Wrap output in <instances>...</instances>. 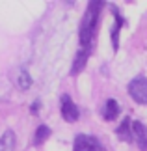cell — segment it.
<instances>
[{
  "mask_svg": "<svg viewBox=\"0 0 147 151\" xmlns=\"http://www.w3.org/2000/svg\"><path fill=\"white\" fill-rule=\"evenodd\" d=\"M103 6L104 4L101 0H93V2L87 4L86 15H84L82 24H80V45H82V49H90V43H91L93 36H95V30H97V22H99V15H101Z\"/></svg>",
  "mask_w": 147,
  "mask_h": 151,
  "instance_id": "1",
  "label": "cell"
},
{
  "mask_svg": "<svg viewBox=\"0 0 147 151\" xmlns=\"http://www.w3.org/2000/svg\"><path fill=\"white\" fill-rule=\"evenodd\" d=\"M128 95L140 104H147V78L136 77L128 84Z\"/></svg>",
  "mask_w": 147,
  "mask_h": 151,
  "instance_id": "2",
  "label": "cell"
},
{
  "mask_svg": "<svg viewBox=\"0 0 147 151\" xmlns=\"http://www.w3.org/2000/svg\"><path fill=\"white\" fill-rule=\"evenodd\" d=\"M73 151H104L103 144L95 136L90 134H78L75 138V147Z\"/></svg>",
  "mask_w": 147,
  "mask_h": 151,
  "instance_id": "3",
  "label": "cell"
},
{
  "mask_svg": "<svg viewBox=\"0 0 147 151\" xmlns=\"http://www.w3.org/2000/svg\"><path fill=\"white\" fill-rule=\"evenodd\" d=\"M60 106H62V116H63V119H65V121L73 123V121L78 119V108L75 106V103L71 101V97H69V95H62Z\"/></svg>",
  "mask_w": 147,
  "mask_h": 151,
  "instance_id": "4",
  "label": "cell"
},
{
  "mask_svg": "<svg viewBox=\"0 0 147 151\" xmlns=\"http://www.w3.org/2000/svg\"><path fill=\"white\" fill-rule=\"evenodd\" d=\"M132 140L140 151H147V127L142 121H132Z\"/></svg>",
  "mask_w": 147,
  "mask_h": 151,
  "instance_id": "5",
  "label": "cell"
},
{
  "mask_svg": "<svg viewBox=\"0 0 147 151\" xmlns=\"http://www.w3.org/2000/svg\"><path fill=\"white\" fill-rule=\"evenodd\" d=\"M87 56H90V49H82L76 52L75 60H73V65H71V75H78L82 69H84L86 62H87Z\"/></svg>",
  "mask_w": 147,
  "mask_h": 151,
  "instance_id": "6",
  "label": "cell"
},
{
  "mask_svg": "<svg viewBox=\"0 0 147 151\" xmlns=\"http://www.w3.org/2000/svg\"><path fill=\"white\" fill-rule=\"evenodd\" d=\"M117 138L119 140H123V142H131L132 140V121H131V118H125L123 119V123L117 127Z\"/></svg>",
  "mask_w": 147,
  "mask_h": 151,
  "instance_id": "7",
  "label": "cell"
},
{
  "mask_svg": "<svg viewBox=\"0 0 147 151\" xmlns=\"http://www.w3.org/2000/svg\"><path fill=\"white\" fill-rule=\"evenodd\" d=\"M119 114V104L115 103V99H108L104 103V110H103V118L106 121H112L115 116Z\"/></svg>",
  "mask_w": 147,
  "mask_h": 151,
  "instance_id": "8",
  "label": "cell"
},
{
  "mask_svg": "<svg viewBox=\"0 0 147 151\" xmlns=\"http://www.w3.org/2000/svg\"><path fill=\"white\" fill-rule=\"evenodd\" d=\"M15 149V132L6 131L0 136V151H13Z\"/></svg>",
  "mask_w": 147,
  "mask_h": 151,
  "instance_id": "9",
  "label": "cell"
},
{
  "mask_svg": "<svg viewBox=\"0 0 147 151\" xmlns=\"http://www.w3.org/2000/svg\"><path fill=\"white\" fill-rule=\"evenodd\" d=\"M114 15H115V24H114V28H112V45H114V50H117V47H119V39H117V34H119V30H121L123 19L119 17L117 9H114Z\"/></svg>",
  "mask_w": 147,
  "mask_h": 151,
  "instance_id": "10",
  "label": "cell"
},
{
  "mask_svg": "<svg viewBox=\"0 0 147 151\" xmlns=\"http://www.w3.org/2000/svg\"><path fill=\"white\" fill-rule=\"evenodd\" d=\"M49 136H50V129L47 125H39L36 131V136H34V146H41Z\"/></svg>",
  "mask_w": 147,
  "mask_h": 151,
  "instance_id": "11",
  "label": "cell"
},
{
  "mask_svg": "<svg viewBox=\"0 0 147 151\" xmlns=\"http://www.w3.org/2000/svg\"><path fill=\"white\" fill-rule=\"evenodd\" d=\"M17 84H19L21 90H28L32 86V77H30V73H28L26 69H21L19 78H17Z\"/></svg>",
  "mask_w": 147,
  "mask_h": 151,
  "instance_id": "12",
  "label": "cell"
},
{
  "mask_svg": "<svg viewBox=\"0 0 147 151\" xmlns=\"http://www.w3.org/2000/svg\"><path fill=\"white\" fill-rule=\"evenodd\" d=\"M37 108H39V101H36V103H34V104H32V112H34V114H36V112H37Z\"/></svg>",
  "mask_w": 147,
  "mask_h": 151,
  "instance_id": "13",
  "label": "cell"
}]
</instances>
